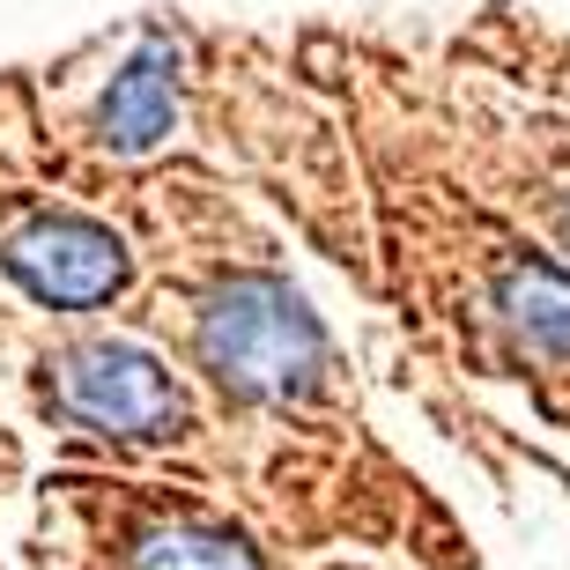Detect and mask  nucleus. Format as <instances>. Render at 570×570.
Wrapping results in <instances>:
<instances>
[{
    "instance_id": "obj_2",
    "label": "nucleus",
    "mask_w": 570,
    "mask_h": 570,
    "mask_svg": "<svg viewBox=\"0 0 570 570\" xmlns=\"http://www.w3.org/2000/svg\"><path fill=\"white\" fill-rule=\"evenodd\" d=\"M52 407L82 430H105V438H170L186 423V393L170 385V371L127 341L67 348L52 363Z\"/></svg>"
},
{
    "instance_id": "obj_5",
    "label": "nucleus",
    "mask_w": 570,
    "mask_h": 570,
    "mask_svg": "<svg viewBox=\"0 0 570 570\" xmlns=\"http://www.w3.org/2000/svg\"><path fill=\"white\" fill-rule=\"evenodd\" d=\"M127 570H259V556L245 549V533H230V527L170 519V527H148L141 541H134Z\"/></svg>"
},
{
    "instance_id": "obj_3",
    "label": "nucleus",
    "mask_w": 570,
    "mask_h": 570,
    "mask_svg": "<svg viewBox=\"0 0 570 570\" xmlns=\"http://www.w3.org/2000/svg\"><path fill=\"white\" fill-rule=\"evenodd\" d=\"M0 267L52 312H89V304L119 296V282H127V259H119L111 230L52 208H22L0 223Z\"/></svg>"
},
{
    "instance_id": "obj_6",
    "label": "nucleus",
    "mask_w": 570,
    "mask_h": 570,
    "mask_svg": "<svg viewBox=\"0 0 570 570\" xmlns=\"http://www.w3.org/2000/svg\"><path fill=\"white\" fill-rule=\"evenodd\" d=\"M504 318L533 341V348L570 356V275H556V267H541V259L511 267L504 275Z\"/></svg>"
},
{
    "instance_id": "obj_4",
    "label": "nucleus",
    "mask_w": 570,
    "mask_h": 570,
    "mask_svg": "<svg viewBox=\"0 0 570 570\" xmlns=\"http://www.w3.org/2000/svg\"><path fill=\"white\" fill-rule=\"evenodd\" d=\"M97 134H105L119 156H141L170 134V45L164 38H141L127 67H119V82H111L105 111H97Z\"/></svg>"
},
{
    "instance_id": "obj_1",
    "label": "nucleus",
    "mask_w": 570,
    "mask_h": 570,
    "mask_svg": "<svg viewBox=\"0 0 570 570\" xmlns=\"http://www.w3.org/2000/svg\"><path fill=\"white\" fill-rule=\"evenodd\" d=\"M200 356L230 393L304 401L326 371V334L282 282H230L200 312Z\"/></svg>"
}]
</instances>
